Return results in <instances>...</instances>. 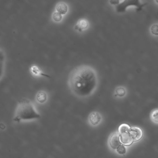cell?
Listing matches in <instances>:
<instances>
[{
  "instance_id": "obj_3",
  "label": "cell",
  "mask_w": 158,
  "mask_h": 158,
  "mask_svg": "<svg viewBox=\"0 0 158 158\" xmlns=\"http://www.w3.org/2000/svg\"><path fill=\"white\" fill-rule=\"evenodd\" d=\"M147 4V3H142L140 0H124L116 6V10L118 13H123L126 11L127 7L129 6H135L136 7V11L140 12L143 10V7Z\"/></svg>"
},
{
  "instance_id": "obj_13",
  "label": "cell",
  "mask_w": 158,
  "mask_h": 158,
  "mask_svg": "<svg viewBox=\"0 0 158 158\" xmlns=\"http://www.w3.org/2000/svg\"><path fill=\"white\" fill-rule=\"evenodd\" d=\"M150 119L154 123L158 124V109L154 110L151 112Z\"/></svg>"
},
{
  "instance_id": "obj_16",
  "label": "cell",
  "mask_w": 158,
  "mask_h": 158,
  "mask_svg": "<svg viewBox=\"0 0 158 158\" xmlns=\"http://www.w3.org/2000/svg\"><path fill=\"white\" fill-rule=\"evenodd\" d=\"M150 31L153 35L158 36V24H154L150 28Z\"/></svg>"
},
{
  "instance_id": "obj_6",
  "label": "cell",
  "mask_w": 158,
  "mask_h": 158,
  "mask_svg": "<svg viewBox=\"0 0 158 158\" xmlns=\"http://www.w3.org/2000/svg\"><path fill=\"white\" fill-rule=\"evenodd\" d=\"M130 134L133 142L139 141L143 137V131L138 127H134L131 128Z\"/></svg>"
},
{
  "instance_id": "obj_14",
  "label": "cell",
  "mask_w": 158,
  "mask_h": 158,
  "mask_svg": "<svg viewBox=\"0 0 158 158\" xmlns=\"http://www.w3.org/2000/svg\"><path fill=\"white\" fill-rule=\"evenodd\" d=\"M52 18L56 22H59L62 19V15L60 13L57 12H54L53 14Z\"/></svg>"
},
{
  "instance_id": "obj_4",
  "label": "cell",
  "mask_w": 158,
  "mask_h": 158,
  "mask_svg": "<svg viewBox=\"0 0 158 158\" xmlns=\"http://www.w3.org/2000/svg\"><path fill=\"white\" fill-rule=\"evenodd\" d=\"M131 128L127 124H121L119 127L120 140L122 143L125 145H131L133 142L130 134Z\"/></svg>"
},
{
  "instance_id": "obj_7",
  "label": "cell",
  "mask_w": 158,
  "mask_h": 158,
  "mask_svg": "<svg viewBox=\"0 0 158 158\" xmlns=\"http://www.w3.org/2000/svg\"><path fill=\"white\" fill-rule=\"evenodd\" d=\"M120 142L119 134L116 132L113 134L110 137L109 141L110 145L112 149H116L120 145Z\"/></svg>"
},
{
  "instance_id": "obj_20",
  "label": "cell",
  "mask_w": 158,
  "mask_h": 158,
  "mask_svg": "<svg viewBox=\"0 0 158 158\" xmlns=\"http://www.w3.org/2000/svg\"><path fill=\"white\" fill-rule=\"evenodd\" d=\"M155 1H156V2L158 4V0H155Z\"/></svg>"
},
{
  "instance_id": "obj_10",
  "label": "cell",
  "mask_w": 158,
  "mask_h": 158,
  "mask_svg": "<svg viewBox=\"0 0 158 158\" xmlns=\"http://www.w3.org/2000/svg\"><path fill=\"white\" fill-rule=\"evenodd\" d=\"M68 9V8L67 5L63 2L57 4L56 6V11L61 15H65L67 12Z\"/></svg>"
},
{
  "instance_id": "obj_17",
  "label": "cell",
  "mask_w": 158,
  "mask_h": 158,
  "mask_svg": "<svg viewBox=\"0 0 158 158\" xmlns=\"http://www.w3.org/2000/svg\"><path fill=\"white\" fill-rule=\"evenodd\" d=\"M5 58V55L3 52L0 49V63L3 62Z\"/></svg>"
},
{
  "instance_id": "obj_11",
  "label": "cell",
  "mask_w": 158,
  "mask_h": 158,
  "mask_svg": "<svg viewBox=\"0 0 158 158\" xmlns=\"http://www.w3.org/2000/svg\"><path fill=\"white\" fill-rule=\"evenodd\" d=\"M88 26V22L84 19H82L79 21L75 27V29L79 31H82L83 30L87 28Z\"/></svg>"
},
{
  "instance_id": "obj_8",
  "label": "cell",
  "mask_w": 158,
  "mask_h": 158,
  "mask_svg": "<svg viewBox=\"0 0 158 158\" xmlns=\"http://www.w3.org/2000/svg\"><path fill=\"white\" fill-rule=\"evenodd\" d=\"M127 94V91L125 87L122 86H118L114 91V95L115 97L122 98L124 97Z\"/></svg>"
},
{
  "instance_id": "obj_15",
  "label": "cell",
  "mask_w": 158,
  "mask_h": 158,
  "mask_svg": "<svg viewBox=\"0 0 158 158\" xmlns=\"http://www.w3.org/2000/svg\"><path fill=\"white\" fill-rule=\"evenodd\" d=\"M116 149H117V152L119 155H123L126 154V149L123 145H120Z\"/></svg>"
},
{
  "instance_id": "obj_1",
  "label": "cell",
  "mask_w": 158,
  "mask_h": 158,
  "mask_svg": "<svg viewBox=\"0 0 158 158\" xmlns=\"http://www.w3.org/2000/svg\"><path fill=\"white\" fill-rule=\"evenodd\" d=\"M68 84L75 97L80 99L88 98L94 94L98 88V74L91 66H79L70 72Z\"/></svg>"
},
{
  "instance_id": "obj_18",
  "label": "cell",
  "mask_w": 158,
  "mask_h": 158,
  "mask_svg": "<svg viewBox=\"0 0 158 158\" xmlns=\"http://www.w3.org/2000/svg\"><path fill=\"white\" fill-rule=\"evenodd\" d=\"M4 64L3 62L0 63V78L3 73Z\"/></svg>"
},
{
  "instance_id": "obj_9",
  "label": "cell",
  "mask_w": 158,
  "mask_h": 158,
  "mask_svg": "<svg viewBox=\"0 0 158 158\" xmlns=\"http://www.w3.org/2000/svg\"><path fill=\"white\" fill-rule=\"evenodd\" d=\"M48 95L44 91H40L36 95V100L40 104H44L47 101Z\"/></svg>"
},
{
  "instance_id": "obj_19",
  "label": "cell",
  "mask_w": 158,
  "mask_h": 158,
  "mask_svg": "<svg viewBox=\"0 0 158 158\" xmlns=\"http://www.w3.org/2000/svg\"><path fill=\"white\" fill-rule=\"evenodd\" d=\"M119 0H110V4L113 5H118L119 4Z\"/></svg>"
},
{
  "instance_id": "obj_5",
  "label": "cell",
  "mask_w": 158,
  "mask_h": 158,
  "mask_svg": "<svg viewBox=\"0 0 158 158\" xmlns=\"http://www.w3.org/2000/svg\"><path fill=\"white\" fill-rule=\"evenodd\" d=\"M102 117L101 114L97 111L91 112L88 117L89 123L93 126H96L101 123Z\"/></svg>"
},
{
  "instance_id": "obj_12",
  "label": "cell",
  "mask_w": 158,
  "mask_h": 158,
  "mask_svg": "<svg viewBox=\"0 0 158 158\" xmlns=\"http://www.w3.org/2000/svg\"><path fill=\"white\" fill-rule=\"evenodd\" d=\"M31 71L34 76H37V77L40 76H44V77H50L49 76L43 73V72L41 71L40 69L38 67L36 66H33L31 68Z\"/></svg>"
},
{
  "instance_id": "obj_2",
  "label": "cell",
  "mask_w": 158,
  "mask_h": 158,
  "mask_svg": "<svg viewBox=\"0 0 158 158\" xmlns=\"http://www.w3.org/2000/svg\"><path fill=\"white\" fill-rule=\"evenodd\" d=\"M40 115L36 111L32 103L25 98L19 101L15 121L19 122L22 120H30L40 118Z\"/></svg>"
}]
</instances>
